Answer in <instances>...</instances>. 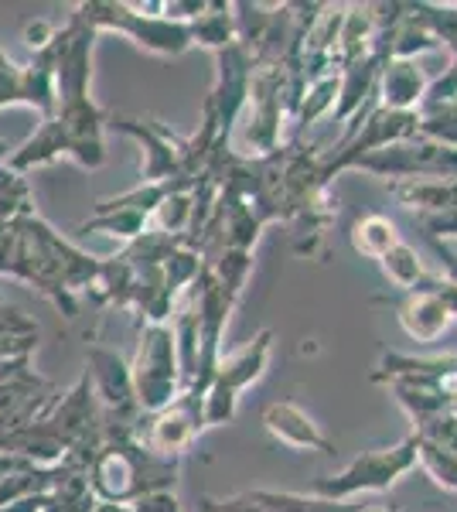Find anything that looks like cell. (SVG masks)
<instances>
[{"mask_svg": "<svg viewBox=\"0 0 457 512\" xmlns=\"http://www.w3.org/2000/svg\"><path fill=\"white\" fill-rule=\"evenodd\" d=\"M106 120L110 110L93 103V96L69 99V103H55V113L48 120H41V127L24 140L21 147H14V154L7 158V168L24 171L45 168L58 158H72L82 168L96 171L106 161Z\"/></svg>", "mask_w": 457, "mask_h": 512, "instance_id": "cell-1", "label": "cell"}, {"mask_svg": "<svg viewBox=\"0 0 457 512\" xmlns=\"http://www.w3.org/2000/svg\"><path fill=\"white\" fill-rule=\"evenodd\" d=\"M89 492L106 506H134L154 492H174L178 485V458L147 451L137 437L103 441L86 472Z\"/></svg>", "mask_w": 457, "mask_h": 512, "instance_id": "cell-2", "label": "cell"}, {"mask_svg": "<svg viewBox=\"0 0 457 512\" xmlns=\"http://www.w3.org/2000/svg\"><path fill=\"white\" fill-rule=\"evenodd\" d=\"M72 14L96 31H116V35L130 38L137 48L151 55H185L191 48V28L188 24L168 21L161 14V0H147V4H127V0H82L72 7Z\"/></svg>", "mask_w": 457, "mask_h": 512, "instance_id": "cell-3", "label": "cell"}, {"mask_svg": "<svg viewBox=\"0 0 457 512\" xmlns=\"http://www.w3.org/2000/svg\"><path fill=\"white\" fill-rule=\"evenodd\" d=\"M417 468V437L406 434L393 448H372L359 454L352 465H345L338 475H324L311 485V495L328 502H352L355 495L386 492Z\"/></svg>", "mask_w": 457, "mask_h": 512, "instance_id": "cell-4", "label": "cell"}, {"mask_svg": "<svg viewBox=\"0 0 457 512\" xmlns=\"http://www.w3.org/2000/svg\"><path fill=\"white\" fill-rule=\"evenodd\" d=\"M130 376H134L140 414H157L181 396L185 379H181L178 349H174V335L168 325H144L137 355L130 362Z\"/></svg>", "mask_w": 457, "mask_h": 512, "instance_id": "cell-5", "label": "cell"}, {"mask_svg": "<svg viewBox=\"0 0 457 512\" xmlns=\"http://www.w3.org/2000/svg\"><path fill=\"white\" fill-rule=\"evenodd\" d=\"M270 352H273V332L263 328V332H256L249 342L239 345L236 352L222 355L209 379V390H205V427L229 424V420L236 417L239 396L267 373Z\"/></svg>", "mask_w": 457, "mask_h": 512, "instance_id": "cell-6", "label": "cell"}, {"mask_svg": "<svg viewBox=\"0 0 457 512\" xmlns=\"http://www.w3.org/2000/svg\"><path fill=\"white\" fill-rule=\"evenodd\" d=\"M205 431V393L181 390L178 400H171L157 414H144L137 424V441L147 451L164 458H181V451L191 448L198 434Z\"/></svg>", "mask_w": 457, "mask_h": 512, "instance_id": "cell-7", "label": "cell"}, {"mask_svg": "<svg viewBox=\"0 0 457 512\" xmlns=\"http://www.w3.org/2000/svg\"><path fill=\"white\" fill-rule=\"evenodd\" d=\"M106 127L140 140L144 147V168H140V185H161V181H198L185 175V151L188 140H178L164 123L157 120H134L110 113Z\"/></svg>", "mask_w": 457, "mask_h": 512, "instance_id": "cell-8", "label": "cell"}, {"mask_svg": "<svg viewBox=\"0 0 457 512\" xmlns=\"http://www.w3.org/2000/svg\"><path fill=\"white\" fill-rule=\"evenodd\" d=\"M55 38L48 48L31 55L28 65H18L0 52V110L4 106H31L48 120L55 113Z\"/></svg>", "mask_w": 457, "mask_h": 512, "instance_id": "cell-9", "label": "cell"}, {"mask_svg": "<svg viewBox=\"0 0 457 512\" xmlns=\"http://www.w3.org/2000/svg\"><path fill=\"white\" fill-rule=\"evenodd\" d=\"M396 318L417 345H434L437 338L451 332V325L457 321V284L444 277L430 291L406 294L396 304Z\"/></svg>", "mask_w": 457, "mask_h": 512, "instance_id": "cell-10", "label": "cell"}, {"mask_svg": "<svg viewBox=\"0 0 457 512\" xmlns=\"http://www.w3.org/2000/svg\"><path fill=\"white\" fill-rule=\"evenodd\" d=\"M263 427L273 441L287 444L294 451H314V454H335V441L321 431V424L314 420L301 403L294 400H277L270 407H263Z\"/></svg>", "mask_w": 457, "mask_h": 512, "instance_id": "cell-11", "label": "cell"}, {"mask_svg": "<svg viewBox=\"0 0 457 512\" xmlns=\"http://www.w3.org/2000/svg\"><path fill=\"white\" fill-rule=\"evenodd\" d=\"M427 72L420 69L417 59H386L379 69L376 82V96L382 110H396V113H417L423 96H427Z\"/></svg>", "mask_w": 457, "mask_h": 512, "instance_id": "cell-12", "label": "cell"}, {"mask_svg": "<svg viewBox=\"0 0 457 512\" xmlns=\"http://www.w3.org/2000/svg\"><path fill=\"white\" fill-rule=\"evenodd\" d=\"M382 62L376 52L365 55V59L345 65L338 72V103H335V123H345V120H355L359 113H369L365 99L376 96V82H379V69Z\"/></svg>", "mask_w": 457, "mask_h": 512, "instance_id": "cell-13", "label": "cell"}, {"mask_svg": "<svg viewBox=\"0 0 457 512\" xmlns=\"http://www.w3.org/2000/svg\"><path fill=\"white\" fill-rule=\"evenodd\" d=\"M379 267H382V274H386L389 284L400 287V291H406V294L430 291V287L437 284V277H430L427 270H423L420 253L413 250L410 243H403V239L386 256H382Z\"/></svg>", "mask_w": 457, "mask_h": 512, "instance_id": "cell-14", "label": "cell"}, {"mask_svg": "<svg viewBox=\"0 0 457 512\" xmlns=\"http://www.w3.org/2000/svg\"><path fill=\"white\" fill-rule=\"evenodd\" d=\"M348 243L352 250L365 256V260H382L396 243H400V233H396V222L379 216V212H369V216H359L348 229Z\"/></svg>", "mask_w": 457, "mask_h": 512, "instance_id": "cell-15", "label": "cell"}, {"mask_svg": "<svg viewBox=\"0 0 457 512\" xmlns=\"http://www.w3.org/2000/svg\"><path fill=\"white\" fill-rule=\"evenodd\" d=\"M191 28V45L209 48V52H226L229 45H236V14L232 4H209L205 14H198Z\"/></svg>", "mask_w": 457, "mask_h": 512, "instance_id": "cell-16", "label": "cell"}, {"mask_svg": "<svg viewBox=\"0 0 457 512\" xmlns=\"http://www.w3.org/2000/svg\"><path fill=\"white\" fill-rule=\"evenodd\" d=\"M147 219L144 212L137 209H93V216L79 226V233H103V236H116V239H127L134 243L137 236L147 233Z\"/></svg>", "mask_w": 457, "mask_h": 512, "instance_id": "cell-17", "label": "cell"}, {"mask_svg": "<svg viewBox=\"0 0 457 512\" xmlns=\"http://www.w3.org/2000/svg\"><path fill=\"white\" fill-rule=\"evenodd\" d=\"M191 212H195V202H191V188H181V192H171L161 205H157L151 222H154L157 233L174 236V239H185L188 229H191Z\"/></svg>", "mask_w": 457, "mask_h": 512, "instance_id": "cell-18", "label": "cell"}, {"mask_svg": "<svg viewBox=\"0 0 457 512\" xmlns=\"http://www.w3.org/2000/svg\"><path fill=\"white\" fill-rule=\"evenodd\" d=\"M24 216H35V202H31V188L24 175L0 164V222H14Z\"/></svg>", "mask_w": 457, "mask_h": 512, "instance_id": "cell-19", "label": "cell"}, {"mask_svg": "<svg viewBox=\"0 0 457 512\" xmlns=\"http://www.w3.org/2000/svg\"><path fill=\"white\" fill-rule=\"evenodd\" d=\"M335 103H338V76L311 82L301 96V106H297V123L311 127V123H318L321 117L335 113Z\"/></svg>", "mask_w": 457, "mask_h": 512, "instance_id": "cell-20", "label": "cell"}, {"mask_svg": "<svg viewBox=\"0 0 457 512\" xmlns=\"http://www.w3.org/2000/svg\"><path fill=\"white\" fill-rule=\"evenodd\" d=\"M417 465L434 478V485H440L444 492H457V454L434 448V444L417 437Z\"/></svg>", "mask_w": 457, "mask_h": 512, "instance_id": "cell-21", "label": "cell"}, {"mask_svg": "<svg viewBox=\"0 0 457 512\" xmlns=\"http://www.w3.org/2000/svg\"><path fill=\"white\" fill-rule=\"evenodd\" d=\"M198 512H280L273 502V489H253V492H236L229 499H202Z\"/></svg>", "mask_w": 457, "mask_h": 512, "instance_id": "cell-22", "label": "cell"}, {"mask_svg": "<svg viewBox=\"0 0 457 512\" xmlns=\"http://www.w3.org/2000/svg\"><path fill=\"white\" fill-rule=\"evenodd\" d=\"M413 437L434 444V448H444V451L457 454V414L447 410V414H437V417L423 420V424L413 427Z\"/></svg>", "mask_w": 457, "mask_h": 512, "instance_id": "cell-23", "label": "cell"}, {"mask_svg": "<svg viewBox=\"0 0 457 512\" xmlns=\"http://www.w3.org/2000/svg\"><path fill=\"white\" fill-rule=\"evenodd\" d=\"M58 35V24L55 21H35L24 28V45L31 48V55L41 52V48L52 45V38Z\"/></svg>", "mask_w": 457, "mask_h": 512, "instance_id": "cell-24", "label": "cell"}, {"mask_svg": "<svg viewBox=\"0 0 457 512\" xmlns=\"http://www.w3.org/2000/svg\"><path fill=\"white\" fill-rule=\"evenodd\" d=\"M130 512H181L178 499H174V492H154V495H144V499H137L134 506H127Z\"/></svg>", "mask_w": 457, "mask_h": 512, "instance_id": "cell-25", "label": "cell"}, {"mask_svg": "<svg viewBox=\"0 0 457 512\" xmlns=\"http://www.w3.org/2000/svg\"><path fill=\"white\" fill-rule=\"evenodd\" d=\"M14 154V147L11 144H4V140H0V164H7V158H11Z\"/></svg>", "mask_w": 457, "mask_h": 512, "instance_id": "cell-26", "label": "cell"}, {"mask_svg": "<svg viewBox=\"0 0 457 512\" xmlns=\"http://www.w3.org/2000/svg\"><path fill=\"white\" fill-rule=\"evenodd\" d=\"M355 512H396V509H389V506H362V509H355Z\"/></svg>", "mask_w": 457, "mask_h": 512, "instance_id": "cell-27", "label": "cell"}]
</instances>
